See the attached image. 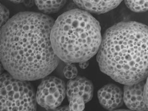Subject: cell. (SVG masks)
Wrapping results in <instances>:
<instances>
[{"instance_id": "6da1fadb", "label": "cell", "mask_w": 148, "mask_h": 111, "mask_svg": "<svg viewBox=\"0 0 148 111\" xmlns=\"http://www.w3.org/2000/svg\"><path fill=\"white\" fill-rule=\"evenodd\" d=\"M54 23L44 14L25 12L16 14L2 26L1 60L9 73L22 80H33L54 70L60 59L51 41Z\"/></svg>"}, {"instance_id": "8fae6325", "label": "cell", "mask_w": 148, "mask_h": 111, "mask_svg": "<svg viewBox=\"0 0 148 111\" xmlns=\"http://www.w3.org/2000/svg\"><path fill=\"white\" fill-rule=\"evenodd\" d=\"M125 2L134 12H142L148 10V0H125Z\"/></svg>"}, {"instance_id": "7c38bea8", "label": "cell", "mask_w": 148, "mask_h": 111, "mask_svg": "<svg viewBox=\"0 0 148 111\" xmlns=\"http://www.w3.org/2000/svg\"><path fill=\"white\" fill-rule=\"evenodd\" d=\"M69 110L82 111L85 107V101L82 97L74 96L69 100Z\"/></svg>"}, {"instance_id": "4fadbf2b", "label": "cell", "mask_w": 148, "mask_h": 111, "mask_svg": "<svg viewBox=\"0 0 148 111\" xmlns=\"http://www.w3.org/2000/svg\"><path fill=\"white\" fill-rule=\"evenodd\" d=\"M63 70L65 77L68 79H72L77 76V70L76 67L72 63H67Z\"/></svg>"}, {"instance_id": "2e32d148", "label": "cell", "mask_w": 148, "mask_h": 111, "mask_svg": "<svg viewBox=\"0 0 148 111\" xmlns=\"http://www.w3.org/2000/svg\"><path fill=\"white\" fill-rule=\"evenodd\" d=\"M89 62L88 61H84L79 63V66L82 69H85L88 67L89 65Z\"/></svg>"}, {"instance_id": "9c48e42d", "label": "cell", "mask_w": 148, "mask_h": 111, "mask_svg": "<svg viewBox=\"0 0 148 111\" xmlns=\"http://www.w3.org/2000/svg\"><path fill=\"white\" fill-rule=\"evenodd\" d=\"M82 10L97 14L104 13L114 9L123 0H73Z\"/></svg>"}, {"instance_id": "277c9868", "label": "cell", "mask_w": 148, "mask_h": 111, "mask_svg": "<svg viewBox=\"0 0 148 111\" xmlns=\"http://www.w3.org/2000/svg\"><path fill=\"white\" fill-rule=\"evenodd\" d=\"M1 110H35L36 95L32 85L26 80L9 73L1 78Z\"/></svg>"}, {"instance_id": "30bf717a", "label": "cell", "mask_w": 148, "mask_h": 111, "mask_svg": "<svg viewBox=\"0 0 148 111\" xmlns=\"http://www.w3.org/2000/svg\"><path fill=\"white\" fill-rule=\"evenodd\" d=\"M67 0H34L38 9L45 13L56 12L64 6Z\"/></svg>"}, {"instance_id": "e0dca14e", "label": "cell", "mask_w": 148, "mask_h": 111, "mask_svg": "<svg viewBox=\"0 0 148 111\" xmlns=\"http://www.w3.org/2000/svg\"><path fill=\"white\" fill-rule=\"evenodd\" d=\"M56 110L58 111H66V110H69V106H65V107H57L55 109Z\"/></svg>"}, {"instance_id": "3957f363", "label": "cell", "mask_w": 148, "mask_h": 111, "mask_svg": "<svg viewBox=\"0 0 148 111\" xmlns=\"http://www.w3.org/2000/svg\"><path fill=\"white\" fill-rule=\"evenodd\" d=\"M54 52L66 63L88 61L98 52L102 41L98 21L82 9L69 10L60 15L51 31Z\"/></svg>"}, {"instance_id": "7a4b0ae2", "label": "cell", "mask_w": 148, "mask_h": 111, "mask_svg": "<svg viewBox=\"0 0 148 111\" xmlns=\"http://www.w3.org/2000/svg\"><path fill=\"white\" fill-rule=\"evenodd\" d=\"M97 61L102 72L131 85L148 76V27L136 22L111 27L102 39Z\"/></svg>"}, {"instance_id": "8992f818", "label": "cell", "mask_w": 148, "mask_h": 111, "mask_svg": "<svg viewBox=\"0 0 148 111\" xmlns=\"http://www.w3.org/2000/svg\"><path fill=\"white\" fill-rule=\"evenodd\" d=\"M145 83L142 81L125 85L124 88L123 100L128 108L134 110H148L144 99Z\"/></svg>"}, {"instance_id": "9a60e30c", "label": "cell", "mask_w": 148, "mask_h": 111, "mask_svg": "<svg viewBox=\"0 0 148 111\" xmlns=\"http://www.w3.org/2000/svg\"><path fill=\"white\" fill-rule=\"evenodd\" d=\"M144 99L148 109V76L145 83L144 88Z\"/></svg>"}, {"instance_id": "5b68a950", "label": "cell", "mask_w": 148, "mask_h": 111, "mask_svg": "<svg viewBox=\"0 0 148 111\" xmlns=\"http://www.w3.org/2000/svg\"><path fill=\"white\" fill-rule=\"evenodd\" d=\"M66 94L62 80L57 77H48L38 87L36 100L38 104L46 109H55L61 104Z\"/></svg>"}, {"instance_id": "ba28073f", "label": "cell", "mask_w": 148, "mask_h": 111, "mask_svg": "<svg viewBox=\"0 0 148 111\" xmlns=\"http://www.w3.org/2000/svg\"><path fill=\"white\" fill-rule=\"evenodd\" d=\"M93 86L88 80L81 77L71 79L67 83L66 94L68 100L74 96L82 97L86 103L92 99Z\"/></svg>"}, {"instance_id": "ac0fdd59", "label": "cell", "mask_w": 148, "mask_h": 111, "mask_svg": "<svg viewBox=\"0 0 148 111\" xmlns=\"http://www.w3.org/2000/svg\"><path fill=\"white\" fill-rule=\"evenodd\" d=\"M14 3H20L23 2L24 0H8Z\"/></svg>"}, {"instance_id": "5bb4252c", "label": "cell", "mask_w": 148, "mask_h": 111, "mask_svg": "<svg viewBox=\"0 0 148 111\" xmlns=\"http://www.w3.org/2000/svg\"><path fill=\"white\" fill-rule=\"evenodd\" d=\"M1 25H3L9 20V12L4 6L1 5Z\"/></svg>"}, {"instance_id": "52a82bcc", "label": "cell", "mask_w": 148, "mask_h": 111, "mask_svg": "<svg viewBox=\"0 0 148 111\" xmlns=\"http://www.w3.org/2000/svg\"><path fill=\"white\" fill-rule=\"evenodd\" d=\"M99 102L103 107L108 110H113L121 107L123 96L121 89L113 84H108L98 92Z\"/></svg>"}]
</instances>
